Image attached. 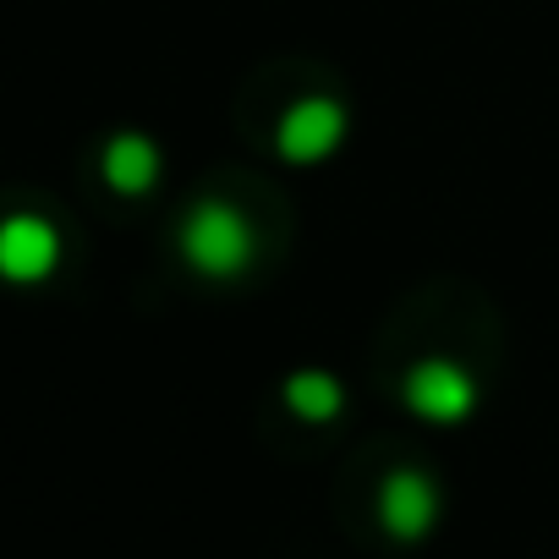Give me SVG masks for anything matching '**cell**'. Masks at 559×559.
<instances>
[{
	"label": "cell",
	"instance_id": "3957f363",
	"mask_svg": "<svg viewBox=\"0 0 559 559\" xmlns=\"http://www.w3.org/2000/svg\"><path fill=\"white\" fill-rule=\"evenodd\" d=\"M346 138V110L335 99H302L286 110V121H280V154H286L292 165H319L341 148Z\"/></svg>",
	"mask_w": 559,
	"mask_h": 559
},
{
	"label": "cell",
	"instance_id": "277c9868",
	"mask_svg": "<svg viewBox=\"0 0 559 559\" xmlns=\"http://www.w3.org/2000/svg\"><path fill=\"white\" fill-rule=\"evenodd\" d=\"M379 521H384L390 537L417 543L439 521V488H433V477H423L412 466L406 472H390L384 488H379Z\"/></svg>",
	"mask_w": 559,
	"mask_h": 559
},
{
	"label": "cell",
	"instance_id": "5b68a950",
	"mask_svg": "<svg viewBox=\"0 0 559 559\" xmlns=\"http://www.w3.org/2000/svg\"><path fill=\"white\" fill-rule=\"evenodd\" d=\"M61 258V236L50 219H34V214H17L0 225V274L17 280V286H34L45 280Z\"/></svg>",
	"mask_w": 559,
	"mask_h": 559
},
{
	"label": "cell",
	"instance_id": "7a4b0ae2",
	"mask_svg": "<svg viewBox=\"0 0 559 559\" xmlns=\"http://www.w3.org/2000/svg\"><path fill=\"white\" fill-rule=\"evenodd\" d=\"M406 406L423 417V423H466L472 406H477V384L466 368L444 362V357H428L406 373Z\"/></svg>",
	"mask_w": 559,
	"mask_h": 559
},
{
	"label": "cell",
	"instance_id": "8992f818",
	"mask_svg": "<svg viewBox=\"0 0 559 559\" xmlns=\"http://www.w3.org/2000/svg\"><path fill=\"white\" fill-rule=\"evenodd\" d=\"M154 176H159V148L143 138V132H121V138H110V148H105V181L116 187V192H148L154 187Z\"/></svg>",
	"mask_w": 559,
	"mask_h": 559
},
{
	"label": "cell",
	"instance_id": "6da1fadb",
	"mask_svg": "<svg viewBox=\"0 0 559 559\" xmlns=\"http://www.w3.org/2000/svg\"><path fill=\"white\" fill-rule=\"evenodd\" d=\"M181 252L198 274L230 280L252 263V225L230 203H198L181 225Z\"/></svg>",
	"mask_w": 559,
	"mask_h": 559
},
{
	"label": "cell",
	"instance_id": "52a82bcc",
	"mask_svg": "<svg viewBox=\"0 0 559 559\" xmlns=\"http://www.w3.org/2000/svg\"><path fill=\"white\" fill-rule=\"evenodd\" d=\"M286 406H292L302 423H330V417L346 406V395H341V384H335L330 373H297V379L286 384Z\"/></svg>",
	"mask_w": 559,
	"mask_h": 559
}]
</instances>
